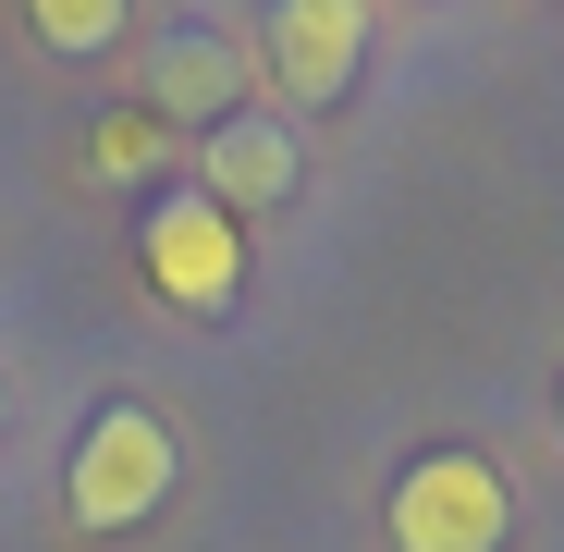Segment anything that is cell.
Masks as SVG:
<instances>
[{"instance_id": "6da1fadb", "label": "cell", "mask_w": 564, "mask_h": 552, "mask_svg": "<svg viewBox=\"0 0 564 552\" xmlns=\"http://www.w3.org/2000/svg\"><path fill=\"white\" fill-rule=\"evenodd\" d=\"M172 479H184L172 418L123 393V405H99V418H86L74 467H62V504H74V528H86V540H123V528H148V516L172 504Z\"/></svg>"}, {"instance_id": "7a4b0ae2", "label": "cell", "mask_w": 564, "mask_h": 552, "mask_svg": "<svg viewBox=\"0 0 564 552\" xmlns=\"http://www.w3.org/2000/svg\"><path fill=\"white\" fill-rule=\"evenodd\" d=\"M381 528H393V552H503V540H516V491H503L491 454L430 442V454H405Z\"/></svg>"}, {"instance_id": "3957f363", "label": "cell", "mask_w": 564, "mask_h": 552, "mask_svg": "<svg viewBox=\"0 0 564 552\" xmlns=\"http://www.w3.org/2000/svg\"><path fill=\"white\" fill-rule=\"evenodd\" d=\"M135 258H148V295H172L184 320H221V307L246 295V209L160 197L148 234H135Z\"/></svg>"}, {"instance_id": "277c9868", "label": "cell", "mask_w": 564, "mask_h": 552, "mask_svg": "<svg viewBox=\"0 0 564 552\" xmlns=\"http://www.w3.org/2000/svg\"><path fill=\"white\" fill-rule=\"evenodd\" d=\"M246 111V50L221 25H160L148 37V123H234Z\"/></svg>"}, {"instance_id": "5b68a950", "label": "cell", "mask_w": 564, "mask_h": 552, "mask_svg": "<svg viewBox=\"0 0 564 552\" xmlns=\"http://www.w3.org/2000/svg\"><path fill=\"white\" fill-rule=\"evenodd\" d=\"M258 50L282 74V99H344V74L368 62V0H282Z\"/></svg>"}, {"instance_id": "8992f818", "label": "cell", "mask_w": 564, "mask_h": 552, "mask_svg": "<svg viewBox=\"0 0 564 552\" xmlns=\"http://www.w3.org/2000/svg\"><path fill=\"white\" fill-rule=\"evenodd\" d=\"M295 172H307V160H295V136H282L270 111H234V123L197 136V197H209V209H234V197L270 209V197H295Z\"/></svg>"}, {"instance_id": "52a82bcc", "label": "cell", "mask_w": 564, "mask_h": 552, "mask_svg": "<svg viewBox=\"0 0 564 552\" xmlns=\"http://www.w3.org/2000/svg\"><path fill=\"white\" fill-rule=\"evenodd\" d=\"M25 37H37V50H111V37H123V0H37Z\"/></svg>"}, {"instance_id": "ba28073f", "label": "cell", "mask_w": 564, "mask_h": 552, "mask_svg": "<svg viewBox=\"0 0 564 552\" xmlns=\"http://www.w3.org/2000/svg\"><path fill=\"white\" fill-rule=\"evenodd\" d=\"M148 148H160L148 111H111V123H99V160H148Z\"/></svg>"}]
</instances>
